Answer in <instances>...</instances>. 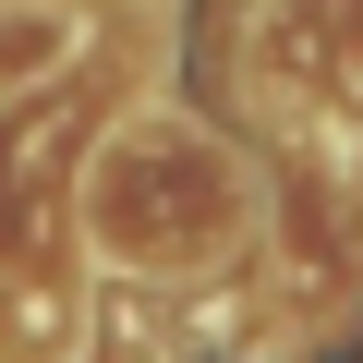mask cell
<instances>
[{
	"label": "cell",
	"instance_id": "cell-1",
	"mask_svg": "<svg viewBox=\"0 0 363 363\" xmlns=\"http://www.w3.org/2000/svg\"><path fill=\"white\" fill-rule=\"evenodd\" d=\"M85 242L121 279H206L255 242V182L218 133L194 121H121L85 157Z\"/></svg>",
	"mask_w": 363,
	"mask_h": 363
},
{
	"label": "cell",
	"instance_id": "cell-2",
	"mask_svg": "<svg viewBox=\"0 0 363 363\" xmlns=\"http://www.w3.org/2000/svg\"><path fill=\"white\" fill-rule=\"evenodd\" d=\"M85 13L73 0H0V97H37L49 73H73Z\"/></svg>",
	"mask_w": 363,
	"mask_h": 363
}]
</instances>
